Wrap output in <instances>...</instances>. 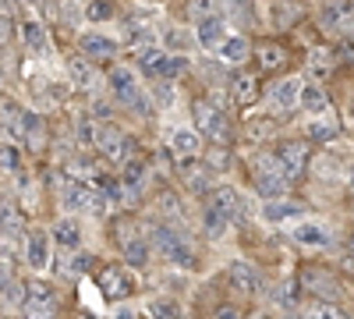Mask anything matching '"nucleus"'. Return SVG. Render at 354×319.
Masks as SVG:
<instances>
[{
    "label": "nucleus",
    "mask_w": 354,
    "mask_h": 319,
    "mask_svg": "<svg viewBox=\"0 0 354 319\" xmlns=\"http://www.w3.org/2000/svg\"><path fill=\"white\" fill-rule=\"evenodd\" d=\"M93 146L106 156V163L113 167H121L124 160H131V149H135V142L121 131V128H113V125H96V135H93Z\"/></svg>",
    "instance_id": "nucleus-1"
},
{
    "label": "nucleus",
    "mask_w": 354,
    "mask_h": 319,
    "mask_svg": "<svg viewBox=\"0 0 354 319\" xmlns=\"http://www.w3.org/2000/svg\"><path fill=\"white\" fill-rule=\"evenodd\" d=\"M192 118H195V131L205 135V138H213L216 146H223V142H230V121L223 118V113L209 103V100H195L192 103Z\"/></svg>",
    "instance_id": "nucleus-2"
},
{
    "label": "nucleus",
    "mask_w": 354,
    "mask_h": 319,
    "mask_svg": "<svg viewBox=\"0 0 354 319\" xmlns=\"http://www.w3.org/2000/svg\"><path fill=\"white\" fill-rule=\"evenodd\" d=\"M135 53H138L142 71H149V75L160 78V82H170V78H177V75L188 68L185 57H170V53H160V50H153V46H142V50H135Z\"/></svg>",
    "instance_id": "nucleus-3"
},
{
    "label": "nucleus",
    "mask_w": 354,
    "mask_h": 319,
    "mask_svg": "<svg viewBox=\"0 0 354 319\" xmlns=\"http://www.w3.org/2000/svg\"><path fill=\"white\" fill-rule=\"evenodd\" d=\"M277 170L283 174L290 185L301 181L305 170H308V146H305V142H283V146L277 149Z\"/></svg>",
    "instance_id": "nucleus-4"
},
{
    "label": "nucleus",
    "mask_w": 354,
    "mask_h": 319,
    "mask_svg": "<svg viewBox=\"0 0 354 319\" xmlns=\"http://www.w3.org/2000/svg\"><path fill=\"white\" fill-rule=\"evenodd\" d=\"M110 96L121 103V107H145V100H142V85H138V78H135V71L131 68H113V75H110Z\"/></svg>",
    "instance_id": "nucleus-5"
},
{
    "label": "nucleus",
    "mask_w": 354,
    "mask_h": 319,
    "mask_svg": "<svg viewBox=\"0 0 354 319\" xmlns=\"http://www.w3.org/2000/svg\"><path fill=\"white\" fill-rule=\"evenodd\" d=\"M205 213H213L216 220L230 224V220H238L241 217V195L234 192L230 185H220L209 192V202H205Z\"/></svg>",
    "instance_id": "nucleus-6"
},
{
    "label": "nucleus",
    "mask_w": 354,
    "mask_h": 319,
    "mask_svg": "<svg viewBox=\"0 0 354 319\" xmlns=\"http://www.w3.org/2000/svg\"><path fill=\"white\" fill-rule=\"evenodd\" d=\"M230 287L238 295H248V298H255V295H262V277H259V270L252 266V263H230Z\"/></svg>",
    "instance_id": "nucleus-7"
},
{
    "label": "nucleus",
    "mask_w": 354,
    "mask_h": 319,
    "mask_svg": "<svg viewBox=\"0 0 354 319\" xmlns=\"http://www.w3.org/2000/svg\"><path fill=\"white\" fill-rule=\"evenodd\" d=\"M100 287H103V295H106L110 302H124V298L131 295V280H128V273H124L121 266H106V270L100 273Z\"/></svg>",
    "instance_id": "nucleus-8"
},
{
    "label": "nucleus",
    "mask_w": 354,
    "mask_h": 319,
    "mask_svg": "<svg viewBox=\"0 0 354 319\" xmlns=\"http://www.w3.org/2000/svg\"><path fill=\"white\" fill-rule=\"evenodd\" d=\"M287 188H290V181L283 178L277 167H262V170L255 174V192H259L262 199H280V195H287Z\"/></svg>",
    "instance_id": "nucleus-9"
},
{
    "label": "nucleus",
    "mask_w": 354,
    "mask_h": 319,
    "mask_svg": "<svg viewBox=\"0 0 354 319\" xmlns=\"http://www.w3.org/2000/svg\"><path fill=\"white\" fill-rule=\"evenodd\" d=\"M0 135L11 142L25 138V110L18 103H0Z\"/></svg>",
    "instance_id": "nucleus-10"
},
{
    "label": "nucleus",
    "mask_w": 354,
    "mask_h": 319,
    "mask_svg": "<svg viewBox=\"0 0 354 319\" xmlns=\"http://www.w3.org/2000/svg\"><path fill=\"white\" fill-rule=\"evenodd\" d=\"M25 259H28V266H32V270H43L50 263V238L43 235V230H28V238H25Z\"/></svg>",
    "instance_id": "nucleus-11"
},
{
    "label": "nucleus",
    "mask_w": 354,
    "mask_h": 319,
    "mask_svg": "<svg viewBox=\"0 0 354 319\" xmlns=\"http://www.w3.org/2000/svg\"><path fill=\"white\" fill-rule=\"evenodd\" d=\"M319 21L326 28H333V33H340V25H344V33H347V25H351V0H330V4L319 11Z\"/></svg>",
    "instance_id": "nucleus-12"
},
{
    "label": "nucleus",
    "mask_w": 354,
    "mask_h": 319,
    "mask_svg": "<svg viewBox=\"0 0 354 319\" xmlns=\"http://www.w3.org/2000/svg\"><path fill=\"white\" fill-rule=\"evenodd\" d=\"M163 255H167V263H170V266H177V270H195V263H198L195 245H192V241H185V238H177Z\"/></svg>",
    "instance_id": "nucleus-13"
},
{
    "label": "nucleus",
    "mask_w": 354,
    "mask_h": 319,
    "mask_svg": "<svg viewBox=\"0 0 354 319\" xmlns=\"http://www.w3.org/2000/svg\"><path fill=\"white\" fill-rule=\"evenodd\" d=\"M223 39H227V28H223V21H220V18H213V15H205V18L198 21V46H205V50H216Z\"/></svg>",
    "instance_id": "nucleus-14"
},
{
    "label": "nucleus",
    "mask_w": 354,
    "mask_h": 319,
    "mask_svg": "<svg viewBox=\"0 0 354 319\" xmlns=\"http://www.w3.org/2000/svg\"><path fill=\"white\" fill-rule=\"evenodd\" d=\"M145 178H149V167H145L138 156H131V160H124V174H121V188L124 192H142L145 188Z\"/></svg>",
    "instance_id": "nucleus-15"
},
{
    "label": "nucleus",
    "mask_w": 354,
    "mask_h": 319,
    "mask_svg": "<svg viewBox=\"0 0 354 319\" xmlns=\"http://www.w3.org/2000/svg\"><path fill=\"white\" fill-rule=\"evenodd\" d=\"M18 28H21V43H25L28 50H36V53H43V50H46V28L39 25V18L25 15Z\"/></svg>",
    "instance_id": "nucleus-16"
},
{
    "label": "nucleus",
    "mask_w": 354,
    "mask_h": 319,
    "mask_svg": "<svg viewBox=\"0 0 354 319\" xmlns=\"http://www.w3.org/2000/svg\"><path fill=\"white\" fill-rule=\"evenodd\" d=\"M25 305H43V309H57V295L46 280H28L25 287Z\"/></svg>",
    "instance_id": "nucleus-17"
},
{
    "label": "nucleus",
    "mask_w": 354,
    "mask_h": 319,
    "mask_svg": "<svg viewBox=\"0 0 354 319\" xmlns=\"http://www.w3.org/2000/svg\"><path fill=\"white\" fill-rule=\"evenodd\" d=\"M305 284H308V291L322 302H337L340 298V284L330 280L326 273H305Z\"/></svg>",
    "instance_id": "nucleus-18"
},
{
    "label": "nucleus",
    "mask_w": 354,
    "mask_h": 319,
    "mask_svg": "<svg viewBox=\"0 0 354 319\" xmlns=\"http://www.w3.org/2000/svg\"><path fill=\"white\" fill-rule=\"evenodd\" d=\"M301 202H290V199H270V202H266V206H262V217L266 220H290V217H301Z\"/></svg>",
    "instance_id": "nucleus-19"
},
{
    "label": "nucleus",
    "mask_w": 354,
    "mask_h": 319,
    "mask_svg": "<svg viewBox=\"0 0 354 319\" xmlns=\"http://www.w3.org/2000/svg\"><path fill=\"white\" fill-rule=\"evenodd\" d=\"M298 89H301V85L294 82V78H283V82H277L273 89H270V103L277 110H290L294 103H298Z\"/></svg>",
    "instance_id": "nucleus-20"
},
{
    "label": "nucleus",
    "mask_w": 354,
    "mask_h": 319,
    "mask_svg": "<svg viewBox=\"0 0 354 319\" xmlns=\"http://www.w3.org/2000/svg\"><path fill=\"white\" fill-rule=\"evenodd\" d=\"M82 53L85 57H113L117 53V39H110L103 33H88V36H82Z\"/></svg>",
    "instance_id": "nucleus-21"
},
{
    "label": "nucleus",
    "mask_w": 354,
    "mask_h": 319,
    "mask_svg": "<svg viewBox=\"0 0 354 319\" xmlns=\"http://www.w3.org/2000/svg\"><path fill=\"white\" fill-rule=\"evenodd\" d=\"M230 96L238 100V103H255V96H259V82H255V75H248V71H241V75H234V82H230Z\"/></svg>",
    "instance_id": "nucleus-22"
},
{
    "label": "nucleus",
    "mask_w": 354,
    "mask_h": 319,
    "mask_svg": "<svg viewBox=\"0 0 354 319\" xmlns=\"http://www.w3.org/2000/svg\"><path fill=\"white\" fill-rule=\"evenodd\" d=\"M170 146H174V153L177 156H198V131H192V128H177L174 135H170Z\"/></svg>",
    "instance_id": "nucleus-23"
},
{
    "label": "nucleus",
    "mask_w": 354,
    "mask_h": 319,
    "mask_svg": "<svg viewBox=\"0 0 354 319\" xmlns=\"http://www.w3.org/2000/svg\"><path fill=\"white\" fill-rule=\"evenodd\" d=\"M53 238H57V245H61V248H78V241H82V227H78V220H71V217L57 220Z\"/></svg>",
    "instance_id": "nucleus-24"
},
{
    "label": "nucleus",
    "mask_w": 354,
    "mask_h": 319,
    "mask_svg": "<svg viewBox=\"0 0 354 319\" xmlns=\"http://www.w3.org/2000/svg\"><path fill=\"white\" fill-rule=\"evenodd\" d=\"M124 259H128V266H145L149 263V241L142 235H128L124 238Z\"/></svg>",
    "instance_id": "nucleus-25"
},
{
    "label": "nucleus",
    "mask_w": 354,
    "mask_h": 319,
    "mask_svg": "<svg viewBox=\"0 0 354 319\" xmlns=\"http://www.w3.org/2000/svg\"><path fill=\"white\" fill-rule=\"evenodd\" d=\"M294 238H298L301 245L322 248V245H330V230H326V227H319V224H301L298 230H294Z\"/></svg>",
    "instance_id": "nucleus-26"
},
{
    "label": "nucleus",
    "mask_w": 354,
    "mask_h": 319,
    "mask_svg": "<svg viewBox=\"0 0 354 319\" xmlns=\"http://www.w3.org/2000/svg\"><path fill=\"white\" fill-rule=\"evenodd\" d=\"M68 71H71V78H75L78 89H93V85H96V71H93V64H88L85 57H75V61H68Z\"/></svg>",
    "instance_id": "nucleus-27"
},
{
    "label": "nucleus",
    "mask_w": 354,
    "mask_h": 319,
    "mask_svg": "<svg viewBox=\"0 0 354 319\" xmlns=\"http://www.w3.org/2000/svg\"><path fill=\"white\" fill-rule=\"evenodd\" d=\"M216 50L223 53V61H234V64H241L245 57H248V39H245V36H230V39H223V43H220Z\"/></svg>",
    "instance_id": "nucleus-28"
},
{
    "label": "nucleus",
    "mask_w": 354,
    "mask_h": 319,
    "mask_svg": "<svg viewBox=\"0 0 354 319\" xmlns=\"http://www.w3.org/2000/svg\"><path fill=\"white\" fill-rule=\"evenodd\" d=\"M298 103L308 110V113H319V110H326V93L319 89V85H305V89H298Z\"/></svg>",
    "instance_id": "nucleus-29"
},
{
    "label": "nucleus",
    "mask_w": 354,
    "mask_h": 319,
    "mask_svg": "<svg viewBox=\"0 0 354 319\" xmlns=\"http://www.w3.org/2000/svg\"><path fill=\"white\" fill-rule=\"evenodd\" d=\"M330 53L326 50H312V57H308V75L315 78V82H322V78H330Z\"/></svg>",
    "instance_id": "nucleus-30"
},
{
    "label": "nucleus",
    "mask_w": 354,
    "mask_h": 319,
    "mask_svg": "<svg viewBox=\"0 0 354 319\" xmlns=\"http://www.w3.org/2000/svg\"><path fill=\"white\" fill-rule=\"evenodd\" d=\"M149 319H181V305L170 298H156L149 305Z\"/></svg>",
    "instance_id": "nucleus-31"
},
{
    "label": "nucleus",
    "mask_w": 354,
    "mask_h": 319,
    "mask_svg": "<svg viewBox=\"0 0 354 319\" xmlns=\"http://www.w3.org/2000/svg\"><path fill=\"white\" fill-rule=\"evenodd\" d=\"M280 64H283V46L277 43L259 46V68H280Z\"/></svg>",
    "instance_id": "nucleus-32"
},
{
    "label": "nucleus",
    "mask_w": 354,
    "mask_h": 319,
    "mask_svg": "<svg viewBox=\"0 0 354 319\" xmlns=\"http://www.w3.org/2000/svg\"><path fill=\"white\" fill-rule=\"evenodd\" d=\"M0 230H8V235H21V213L15 206L0 210Z\"/></svg>",
    "instance_id": "nucleus-33"
},
{
    "label": "nucleus",
    "mask_w": 354,
    "mask_h": 319,
    "mask_svg": "<svg viewBox=\"0 0 354 319\" xmlns=\"http://www.w3.org/2000/svg\"><path fill=\"white\" fill-rule=\"evenodd\" d=\"M85 15L93 18V21H106V18H113V4H110V0H93Z\"/></svg>",
    "instance_id": "nucleus-34"
},
{
    "label": "nucleus",
    "mask_w": 354,
    "mask_h": 319,
    "mask_svg": "<svg viewBox=\"0 0 354 319\" xmlns=\"http://www.w3.org/2000/svg\"><path fill=\"white\" fill-rule=\"evenodd\" d=\"M308 319H347V312H340L333 302H326V305H312Z\"/></svg>",
    "instance_id": "nucleus-35"
},
{
    "label": "nucleus",
    "mask_w": 354,
    "mask_h": 319,
    "mask_svg": "<svg viewBox=\"0 0 354 319\" xmlns=\"http://www.w3.org/2000/svg\"><path fill=\"white\" fill-rule=\"evenodd\" d=\"M177 238H181V235H177V230H170V227H156V230H153V241H156L160 252H167Z\"/></svg>",
    "instance_id": "nucleus-36"
},
{
    "label": "nucleus",
    "mask_w": 354,
    "mask_h": 319,
    "mask_svg": "<svg viewBox=\"0 0 354 319\" xmlns=\"http://www.w3.org/2000/svg\"><path fill=\"white\" fill-rule=\"evenodd\" d=\"M78 142L82 146H93V135H96V121H78Z\"/></svg>",
    "instance_id": "nucleus-37"
},
{
    "label": "nucleus",
    "mask_w": 354,
    "mask_h": 319,
    "mask_svg": "<svg viewBox=\"0 0 354 319\" xmlns=\"http://www.w3.org/2000/svg\"><path fill=\"white\" fill-rule=\"evenodd\" d=\"M18 163H21V156H18L15 146H4V149H0V167H4V170H15Z\"/></svg>",
    "instance_id": "nucleus-38"
},
{
    "label": "nucleus",
    "mask_w": 354,
    "mask_h": 319,
    "mask_svg": "<svg viewBox=\"0 0 354 319\" xmlns=\"http://www.w3.org/2000/svg\"><path fill=\"white\" fill-rule=\"evenodd\" d=\"M21 316H25V319H50V316H53V309H43V305H25V302H21Z\"/></svg>",
    "instance_id": "nucleus-39"
},
{
    "label": "nucleus",
    "mask_w": 354,
    "mask_h": 319,
    "mask_svg": "<svg viewBox=\"0 0 354 319\" xmlns=\"http://www.w3.org/2000/svg\"><path fill=\"white\" fill-rule=\"evenodd\" d=\"M273 18H277V25H290L294 18H298V8H294V4H280Z\"/></svg>",
    "instance_id": "nucleus-40"
},
{
    "label": "nucleus",
    "mask_w": 354,
    "mask_h": 319,
    "mask_svg": "<svg viewBox=\"0 0 354 319\" xmlns=\"http://www.w3.org/2000/svg\"><path fill=\"white\" fill-rule=\"evenodd\" d=\"M160 210H163V213H174V217H181V202H177L170 192H163V195H160Z\"/></svg>",
    "instance_id": "nucleus-41"
},
{
    "label": "nucleus",
    "mask_w": 354,
    "mask_h": 319,
    "mask_svg": "<svg viewBox=\"0 0 354 319\" xmlns=\"http://www.w3.org/2000/svg\"><path fill=\"white\" fill-rule=\"evenodd\" d=\"M153 96H156V103H160V107H170V103H174V89H170V82H160Z\"/></svg>",
    "instance_id": "nucleus-42"
},
{
    "label": "nucleus",
    "mask_w": 354,
    "mask_h": 319,
    "mask_svg": "<svg viewBox=\"0 0 354 319\" xmlns=\"http://www.w3.org/2000/svg\"><path fill=\"white\" fill-rule=\"evenodd\" d=\"M308 135L319 138V142H330L337 135V128H326V125H308Z\"/></svg>",
    "instance_id": "nucleus-43"
},
{
    "label": "nucleus",
    "mask_w": 354,
    "mask_h": 319,
    "mask_svg": "<svg viewBox=\"0 0 354 319\" xmlns=\"http://www.w3.org/2000/svg\"><path fill=\"white\" fill-rule=\"evenodd\" d=\"M209 11H213V0H192V15L195 18H205Z\"/></svg>",
    "instance_id": "nucleus-44"
},
{
    "label": "nucleus",
    "mask_w": 354,
    "mask_h": 319,
    "mask_svg": "<svg viewBox=\"0 0 354 319\" xmlns=\"http://www.w3.org/2000/svg\"><path fill=\"white\" fill-rule=\"evenodd\" d=\"M11 39V18L8 15H0V46H4Z\"/></svg>",
    "instance_id": "nucleus-45"
},
{
    "label": "nucleus",
    "mask_w": 354,
    "mask_h": 319,
    "mask_svg": "<svg viewBox=\"0 0 354 319\" xmlns=\"http://www.w3.org/2000/svg\"><path fill=\"white\" fill-rule=\"evenodd\" d=\"M0 295H8V305H18V302H21V287H11V284H8Z\"/></svg>",
    "instance_id": "nucleus-46"
},
{
    "label": "nucleus",
    "mask_w": 354,
    "mask_h": 319,
    "mask_svg": "<svg viewBox=\"0 0 354 319\" xmlns=\"http://www.w3.org/2000/svg\"><path fill=\"white\" fill-rule=\"evenodd\" d=\"M88 266H93V255H78V259H75V270H78V273H85Z\"/></svg>",
    "instance_id": "nucleus-47"
},
{
    "label": "nucleus",
    "mask_w": 354,
    "mask_h": 319,
    "mask_svg": "<svg viewBox=\"0 0 354 319\" xmlns=\"http://www.w3.org/2000/svg\"><path fill=\"white\" fill-rule=\"evenodd\" d=\"M11 284V273H8V263H0V291Z\"/></svg>",
    "instance_id": "nucleus-48"
},
{
    "label": "nucleus",
    "mask_w": 354,
    "mask_h": 319,
    "mask_svg": "<svg viewBox=\"0 0 354 319\" xmlns=\"http://www.w3.org/2000/svg\"><path fill=\"white\" fill-rule=\"evenodd\" d=\"M113 319H142V316H138V312H131V309H117V312H113Z\"/></svg>",
    "instance_id": "nucleus-49"
},
{
    "label": "nucleus",
    "mask_w": 354,
    "mask_h": 319,
    "mask_svg": "<svg viewBox=\"0 0 354 319\" xmlns=\"http://www.w3.org/2000/svg\"><path fill=\"white\" fill-rule=\"evenodd\" d=\"M216 319H238V312H234V309H220Z\"/></svg>",
    "instance_id": "nucleus-50"
},
{
    "label": "nucleus",
    "mask_w": 354,
    "mask_h": 319,
    "mask_svg": "<svg viewBox=\"0 0 354 319\" xmlns=\"http://www.w3.org/2000/svg\"><path fill=\"white\" fill-rule=\"evenodd\" d=\"M11 11V0H0V15H8Z\"/></svg>",
    "instance_id": "nucleus-51"
},
{
    "label": "nucleus",
    "mask_w": 354,
    "mask_h": 319,
    "mask_svg": "<svg viewBox=\"0 0 354 319\" xmlns=\"http://www.w3.org/2000/svg\"><path fill=\"white\" fill-rule=\"evenodd\" d=\"M252 319H270V316H252Z\"/></svg>",
    "instance_id": "nucleus-52"
},
{
    "label": "nucleus",
    "mask_w": 354,
    "mask_h": 319,
    "mask_svg": "<svg viewBox=\"0 0 354 319\" xmlns=\"http://www.w3.org/2000/svg\"><path fill=\"white\" fill-rule=\"evenodd\" d=\"M0 82H4V75H0Z\"/></svg>",
    "instance_id": "nucleus-53"
}]
</instances>
